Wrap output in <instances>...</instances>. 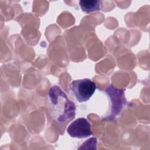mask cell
<instances>
[{
	"mask_svg": "<svg viewBox=\"0 0 150 150\" xmlns=\"http://www.w3.org/2000/svg\"><path fill=\"white\" fill-rule=\"evenodd\" d=\"M67 132L71 137L77 138H87L92 134L91 125L85 118H79L71 122Z\"/></svg>",
	"mask_w": 150,
	"mask_h": 150,
	"instance_id": "277c9868",
	"label": "cell"
},
{
	"mask_svg": "<svg viewBox=\"0 0 150 150\" xmlns=\"http://www.w3.org/2000/svg\"><path fill=\"white\" fill-rule=\"evenodd\" d=\"M79 4L82 11L86 13H90L100 10V1L81 0Z\"/></svg>",
	"mask_w": 150,
	"mask_h": 150,
	"instance_id": "5b68a950",
	"label": "cell"
},
{
	"mask_svg": "<svg viewBox=\"0 0 150 150\" xmlns=\"http://www.w3.org/2000/svg\"><path fill=\"white\" fill-rule=\"evenodd\" d=\"M110 100L109 114L104 119L112 120L116 118L122 111L126 104V99L124 89H118L112 86H110L104 90Z\"/></svg>",
	"mask_w": 150,
	"mask_h": 150,
	"instance_id": "7a4b0ae2",
	"label": "cell"
},
{
	"mask_svg": "<svg viewBox=\"0 0 150 150\" xmlns=\"http://www.w3.org/2000/svg\"><path fill=\"white\" fill-rule=\"evenodd\" d=\"M49 111L52 118L59 123L71 120L76 115V105L58 86H53L49 91Z\"/></svg>",
	"mask_w": 150,
	"mask_h": 150,
	"instance_id": "6da1fadb",
	"label": "cell"
},
{
	"mask_svg": "<svg viewBox=\"0 0 150 150\" xmlns=\"http://www.w3.org/2000/svg\"><path fill=\"white\" fill-rule=\"evenodd\" d=\"M96 83L89 79H83L73 81L70 84V90L79 102L88 101L96 90Z\"/></svg>",
	"mask_w": 150,
	"mask_h": 150,
	"instance_id": "3957f363",
	"label": "cell"
}]
</instances>
